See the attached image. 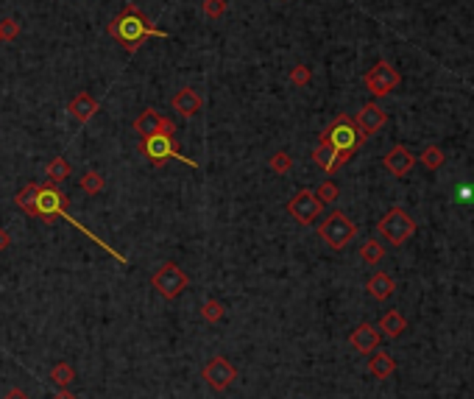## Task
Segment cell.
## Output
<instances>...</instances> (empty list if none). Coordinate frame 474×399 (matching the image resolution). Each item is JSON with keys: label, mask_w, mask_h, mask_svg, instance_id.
<instances>
[{"label": "cell", "mask_w": 474, "mask_h": 399, "mask_svg": "<svg viewBox=\"0 0 474 399\" xmlns=\"http://www.w3.org/2000/svg\"><path fill=\"white\" fill-rule=\"evenodd\" d=\"M288 213L302 224V226H310L318 221V215L324 213V204L321 198L313 193V190H299L290 202H288Z\"/></svg>", "instance_id": "9c48e42d"}, {"label": "cell", "mask_w": 474, "mask_h": 399, "mask_svg": "<svg viewBox=\"0 0 474 399\" xmlns=\"http://www.w3.org/2000/svg\"><path fill=\"white\" fill-rule=\"evenodd\" d=\"M382 165H385V171L393 173V176H408V173L413 171V165H416V157H413V151H411L408 146H393V148L382 157Z\"/></svg>", "instance_id": "4fadbf2b"}, {"label": "cell", "mask_w": 474, "mask_h": 399, "mask_svg": "<svg viewBox=\"0 0 474 399\" xmlns=\"http://www.w3.org/2000/svg\"><path fill=\"white\" fill-rule=\"evenodd\" d=\"M268 165H270V171H274V173L285 176V173H290V168H293V157H290L288 151H277L274 157L268 159Z\"/></svg>", "instance_id": "4316f807"}, {"label": "cell", "mask_w": 474, "mask_h": 399, "mask_svg": "<svg viewBox=\"0 0 474 399\" xmlns=\"http://www.w3.org/2000/svg\"><path fill=\"white\" fill-rule=\"evenodd\" d=\"M20 37V23L14 17H6V20H0V42H12Z\"/></svg>", "instance_id": "f1b7e54d"}, {"label": "cell", "mask_w": 474, "mask_h": 399, "mask_svg": "<svg viewBox=\"0 0 474 399\" xmlns=\"http://www.w3.org/2000/svg\"><path fill=\"white\" fill-rule=\"evenodd\" d=\"M159 135H168V137H176V123L170 117H162L159 120Z\"/></svg>", "instance_id": "d6a6232c"}, {"label": "cell", "mask_w": 474, "mask_h": 399, "mask_svg": "<svg viewBox=\"0 0 474 399\" xmlns=\"http://www.w3.org/2000/svg\"><path fill=\"white\" fill-rule=\"evenodd\" d=\"M404 329H408V318H404V313H399V310H388L379 318V332L385 338H399Z\"/></svg>", "instance_id": "d6986e66"}, {"label": "cell", "mask_w": 474, "mask_h": 399, "mask_svg": "<svg viewBox=\"0 0 474 399\" xmlns=\"http://www.w3.org/2000/svg\"><path fill=\"white\" fill-rule=\"evenodd\" d=\"M37 187H39V184H28V187H23V190L14 195V204H17L23 213H28V215H34V204H37Z\"/></svg>", "instance_id": "603a6c76"}, {"label": "cell", "mask_w": 474, "mask_h": 399, "mask_svg": "<svg viewBox=\"0 0 474 399\" xmlns=\"http://www.w3.org/2000/svg\"><path fill=\"white\" fill-rule=\"evenodd\" d=\"M388 123V112L379 106V104H366L357 115H355V126H357V131L363 137H371V135H377V131L382 128Z\"/></svg>", "instance_id": "8fae6325"}, {"label": "cell", "mask_w": 474, "mask_h": 399, "mask_svg": "<svg viewBox=\"0 0 474 399\" xmlns=\"http://www.w3.org/2000/svg\"><path fill=\"white\" fill-rule=\"evenodd\" d=\"M50 399H76V396H73V393H67V391H59V393H56V396H50Z\"/></svg>", "instance_id": "d590c367"}, {"label": "cell", "mask_w": 474, "mask_h": 399, "mask_svg": "<svg viewBox=\"0 0 474 399\" xmlns=\"http://www.w3.org/2000/svg\"><path fill=\"white\" fill-rule=\"evenodd\" d=\"M318 235H321V240L329 246V249H335V251H341V249H346L355 237H357V226L352 224V218L349 215H344V213H329L326 218H324V224L318 226Z\"/></svg>", "instance_id": "5b68a950"}, {"label": "cell", "mask_w": 474, "mask_h": 399, "mask_svg": "<svg viewBox=\"0 0 474 399\" xmlns=\"http://www.w3.org/2000/svg\"><path fill=\"white\" fill-rule=\"evenodd\" d=\"M419 162H422L427 171H438V168L444 165V151H441V146H427V148L422 151Z\"/></svg>", "instance_id": "d4e9b609"}, {"label": "cell", "mask_w": 474, "mask_h": 399, "mask_svg": "<svg viewBox=\"0 0 474 399\" xmlns=\"http://www.w3.org/2000/svg\"><path fill=\"white\" fill-rule=\"evenodd\" d=\"M368 371L377 377V380H388L393 371H396V358L388 355V352H379L374 349L371 358H368Z\"/></svg>", "instance_id": "ac0fdd59"}, {"label": "cell", "mask_w": 474, "mask_h": 399, "mask_svg": "<svg viewBox=\"0 0 474 399\" xmlns=\"http://www.w3.org/2000/svg\"><path fill=\"white\" fill-rule=\"evenodd\" d=\"M204 14L210 17V20H221L224 14H226V0H204Z\"/></svg>", "instance_id": "4dcf8cb0"}, {"label": "cell", "mask_w": 474, "mask_h": 399, "mask_svg": "<svg viewBox=\"0 0 474 399\" xmlns=\"http://www.w3.org/2000/svg\"><path fill=\"white\" fill-rule=\"evenodd\" d=\"M399 81H402V76H399V70L393 68L391 61H385V59H379L374 68L366 73V90L374 95V98H385V95H391L396 87H399Z\"/></svg>", "instance_id": "ba28073f"}, {"label": "cell", "mask_w": 474, "mask_h": 399, "mask_svg": "<svg viewBox=\"0 0 474 399\" xmlns=\"http://www.w3.org/2000/svg\"><path fill=\"white\" fill-rule=\"evenodd\" d=\"M382 257H385V243H382V237H371V240H366V243L360 246V260H363L366 265H377Z\"/></svg>", "instance_id": "44dd1931"}, {"label": "cell", "mask_w": 474, "mask_h": 399, "mask_svg": "<svg viewBox=\"0 0 474 399\" xmlns=\"http://www.w3.org/2000/svg\"><path fill=\"white\" fill-rule=\"evenodd\" d=\"M34 218H64V221H70L73 226H79L87 237H92L98 246H103L90 229H84L81 224H76L70 215H67V195L53 184V182H45L37 187V204H34Z\"/></svg>", "instance_id": "7a4b0ae2"}, {"label": "cell", "mask_w": 474, "mask_h": 399, "mask_svg": "<svg viewBox=\"0 0 474 399\" xmlns=\"http://www.w3.org/2000/svg\"><path fill=\"white\" fill-rule=\"evenodd\" d=\"M224 315H226V307H224L221 302H215V299H210V302L201 304V318H204L207 324H218Z\"/></svg>", "instance_id": "484cf974"}, {"label": "cell", "mask_w": 474, "mask_h": 399, "mask_svg": "<svg viewBox=\"0 0 474 399\" xmlns=\"http://www.w3.org/2000/svg\"><path fill=\"white\" fill-rule=\"evenodd\" d=\"M201 377L207 380V385H210L213 391H226V388L237 380V369H235L226 358H213V360L204 366V371H201Z\"/></svg>", "instance_id": "30bf717a"}, {"label": "cell", "mask_w": 474, "mask_h": 399, "mask_svg": "<svg viewBox=\"0 0 474 399\" xmlns=\"http://www.w3.org/2000/svg\"><path fill=\"white\" fill-rule=\"evenodd\" d=\"M352 157H346V154H341L337 148H332L326 140H321L315 148H313V162L321 168V171H326V173H335L341 165H346Z\"/></svg>", "instance_id": "5bb4252c"}, {"label": "cell", "mask_w": 474, "mask_h": 399, "mask_svg": "<svg viewBox=\"0 0 474 399\" xmlns=\"http://www.w3.org/2000/svg\"><path fill=\"white\" fill-rule=\"evenodd\" d=\"M173 112L181 115V117H195L201 112V106H204V98H201L192 87H181L176 95H173Z\"/></svg>", "instance_id": "9a60e30c"}, {"label": "cell", "mask_w": 474, "mask_h": 399, "mask_svg": "<svg viewBox=\"0 0 474 399\" xmlns=\"http://www.w3.org/2000/svg\"><path fill=\"white\" fill-rule=\"evenodd\" d=\"M67 176H70V162H67L64 157H53V159L48 162V182L59 184V182H64Z\"/></svg>", "instance_id": "7402d4cb"}, {"label": "cell", "mask_w": 474, "mask_h": 399, "mask_svg": "<svg viewBox=\"0 0 474 399\" xmlns=\"http://www.w3.org/2000/svg\"><path fill=\"white\" fill-rule=\"evenodd\" d=\"M318 198H321V204H332L335 198H337V187H335V182H321V187H318V193H315Z\"/></svg>", "instance_id": "1f68e13d"}, {"label": "cell", "mask_w": 474, "mask_h": 399, "mask_svg": "<svg viewBox=\"0 0 474 399\" xmlns=\"http://www.w3.org/2000/svg\"><path fill=\"white\" fill-rule=\"evenodd\" d=\"M187 285H190V277L179 269L176 262H162L159 269L151 274V288H154L162 299H168V302L179 299V296L187 291Z\"/></svg>", "instance_id": "8992f818"}, {"label": "cell", "mask_w": 474, "mask_h": 399, "mask_svg": "<svg viewBox=\"0 0 474 399\" xmlns=\"http://www.w3.org/2000/svg\"><path fill=\"white\" fill-rule=\"evenodd\" d=\"M81 187H84V193L98 195V193L103 190V176H101L98 171H87V173H84V179H81Z\"/></svg>", "instance_id": "83f0119b"}, {"label": "cell", "mask_w": 474, "mask_h": 399, "mask_svg": "<svg viewBox=\"0 0 474 399\" xmlns=\"http://www.w3.org/2000/svg\"><path fill=\"white\" fill-rule=\"evenodd\" d=\"M321 140H326L332 148H337V151L346 154V157H352V154L366 143V137L360 135L357 126H355V117H349V115H337V117L324 128Z\"/></svg>", "instance_id": "3957f363"}, {"label": "cell", "mask_w": 474, "mask_h": 399, "mask_svg": "<svg viewBox=\"0 0 474 399\" xmlns=\"http://www.w3.org/2000/svg\"><path fill=\"white\" fill-rule=\"evenodd\" d=\"M0 45H3V42H0Z\"/></svg>", "instance_id": "8d00e7d4"}, {"label": "cell", "mask_w": 474, "mask_h": 399, "mask_svg": "<svg viewBox=\"0 0 474 399\" xmlns=\"http://www.w3.org/2000/svg\"><path fill=\"white\" fill-rule=\"evenodd\" d=\"M379 341H382V332L374 324H360V327L352 329V335H349L352 349L360 352V355H371L374 349H379Z\"/></svg>", "instance_id": "7c38bea8"}, {"label": "cell", "mask_w": 474, "mask_h": 399, "mask_svg": "<svg viewBox=\"0 0 474 399\" xmlns=\"http://www.w3.org/2000/svg\"><path fill=\"white\" fill-rule=\"evenodd\" d=\"M12 246V235L3 229V226H0V251H6Z\"/></svg>", "instance_id": "836d02e7"}, {"label": "cell", "mask_w": 474, "mask_h": 399, "mask_svg": "<svg viewBox=\"0 0 474 399\" xmlns=\"http://www.w3.org/2000/svg\"><path fill=\"white\" fill-rule=\"evenodd\" d=\"M140 148H143V154L148 157V162H151V165H165L168 159H181V162H187L190 168H198V162H195V159L181 157V151H179V146H176V137L159 135V131H157V135L143 137Z\"/></svg>", "instance_id": "52a82bcc"}, {"label": "cell", "mask_w": 474, "mask_h": 399, "mask_svg": "<svg viewBox=\"0 0 474 399\" xmlns=\"http://www.w3.org/2000/svg\"><path fill=\"white\" fill-rule=\"evenodd\" d=\"M377 232H379V237H382L385 243H391V246H404V243H408V240L416 235V221H413L408 213H404L402 207H393V210H388V213L379 218Z\"/></svg>", "instance_id": "277c9868"}, {"label": "cell", "mask_w": 474, "mask_h": 399, "mask_svg": "<svg viewBox=\"0 0 474 399\" xmlns=\"http://www.w3.org/2000/svg\"><path fill=\"white\" fill-rule=\"evenodd\" d=\"M366 291L371 293V299H374V302H385V299H391V296H393L396 282H393V277H391V274L377 271V274L366 282Z\"/></svg>", "instance_id": "e0dca14e"}, {"label": "cell", "mask_w": 474, "mask_h": 399, "mask_svg": "<svg viewBox=\"0 0 474 399\" xmlns=\"http://www.w3.org/2000/svg\"><path fill=\"white\" fill-rule=\"evenodd\" d=\"M109 37L112 39H117L128 53H134L137 50L146 39H151V37H159V39H168L170 34L168 31H162V28H157L137 6L134 3H128V6H123V12L109 23Z\"/></svg>", "instance_id": "6da1fadb"}, {"label": "cell", "mask_w": 474, "mask_h": 399, "mask_svg": "<svg viewBox=\"0 0 474 399\" xmlns=\"http://www.w3.org/2000/svg\"><path fill=\"white\" fill-rule=\"evenodd\" d=\"M50 380L59 385V388H67V385H70L73 380H76V371H73V366L70 363H56L53 369H50Z\"/></svg>", "instance_id": "cb8c5ba5"}, {"label": "cell", "mask_w": 474, "mask_h": 399, "mask_svg": "<svg viewBox=\"0 0 474 399\" xmlns=\"http://www.w3.org/2000/svg\"><path fill=\"white\" fill-rule=\"evenodd\" d=\"M310 79H313V73H310L307 64H296V68L290 70V76H288V81H290L293 87H307Z\"/></svg>", "instance_id": "f546056e"}, {"label": "cell", "mask_w": 474, "mask_h": 399, "mask_svg": "<svg viewBox=\"0 0 474 399\" xmlns=\"http://www.w3.org/2000/svg\"><path fill=\"white\" fill-rule=\"evenodd\" d=\"M159 120H162V115H159L157 109H146L137 120H134V131H137L140 137L157 135V131H159Z\"/></svg>", "instance_id": "ffe728a7"}, {"label": "cell", "mask_w": 474, "mask_h": 399, "mask_svg": "<svg viewBox=\"0 0 474 399\" xmlns=\"http://www.w3.org/2000/svg\"><path fill=\"white\" fill-rule=\"evenodd\" d=\"M98 109H101V106H98V101H95L90 93H79V95L70 98V104H67V112H70V117H73L76 123H87Z\"/></svg>", "instance_id": "2e32d148"}, {"label": "cell", "mask_w": 474, "mask_h": 399, "mask_svg": "<svg viewBox=\"0 0 474 399\" xmlns=\"http://www.w3.org/2000/svg\"><path fill=\"white\" fill-rule=\"evenodd\" d=\"M3 399H31V396H28L26 391H20V388H14V391H9V393H6Z\"/></svg>", "instance_id": "e575fe53"}]
</instances>
